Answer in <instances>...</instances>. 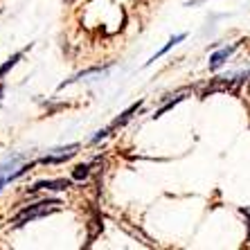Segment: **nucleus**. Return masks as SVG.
I'll use <instances>...</instances> for the list:
<instances>
[{
    "label": "nucleus",
    "instance_id": "f257e3e1",
    "mask_svg": "<svg viewBox=\"0 0 250 250\" xmlns=\"http://www.w3.org/2000/svg\"><path fill=\"white\" fill-rule=\"evenodd\" d=\"M61 205L63 203L57 201V198H47V201H39V203H34V205H27V208H23L16 216H14L12 226L21 228L23 223H29V221H34V219H41V216L52 214V212H57Z\"/></svg>",
    "mask_w": 250,
    "mask_h": 250
},
{
    "label": "nucleus",
    "instance_id": "f03ea898",
    "mask_svg": "<svg viewBox=\"0 0 250 250\" xmlns=\"http://www.w3.org/2000/svg\"><path fill=\"white\" fill-rule=\"evenodd\" d=\"M77 149H79V145H70V146H63V149H54V153H47V156L43 158L41 163H45V165L65 163V160H70V158L75 156Z\"/></svg>",
    "mask_w": 250,
    "mask_h": 250
},
{
    "label": "nucleus",
    "instance_id": "7ed1b4c3",
    "mask_svg": "<svg viewBox=\"0 0 250 250\" xmlns=\"http://www.w3.org/2000/svg\"><path fill=\"white\" fill-rule=\"evenodd\" d=\"M234 50H237V43H234V45H230V47H223V50H219V52L212 54V57H209V70L221 68L228 59H230V54H232Z\"/></svg>",
    "mask_w": 250,
    "mask_h": 250
},
{
    "label": "nucleus",
    "instance_id": "20e7f679",
    "mask_svg": "<svg viewBox=\"0 0 250 250\" xmlns=\"http://www.w3.org/2000/svg\"><path fill=\"white\" fill-rule=\"evenodd\" d=\"M72 185L70 181H65V178H59V181H41L36 183L34 187H32V192H39V189H68V187Z\"/></svg>",
    "mask_w": 250,
    "mask_h": 250
},
{
    "label": "nucleus",
    "instance_id": "39448f33",
    "mask_svg": "<svg viewBox=\"0 0 250 250\" xmlns=\"http://www.w3.org/2000/svg\"><path fill=\"white\" fill-rule=\"evenodd\" d=\"M189 93H192L189 88H183V90H178V93L174 95V99H169V102L163 106V108H160V111H156V115H153V117H160V115H165V113H167V111H171V108H174V106L178 104V102H183V99H185Z\"/></svg>",
    "mask_w": 250,
    "mask_h": 250
},
{
    "label": "nucleus",
    "instance_id": "423d86ee",
    "mask_svg": "<svg viewBox=\"0 0 250 250\" xmlns=\"http://www.w3.org/2000/svg\"><path fill=\"white\" fill-rule=\"evenodd\" d=\"M140 106H142V102H135V104H133V106H131V108H126V111H124V113H122V115L117 117V120H113V122H111V124H108V128H111V131H113V128H117V126H124V124H126V122H128V120H131V117H133V113H135V111H138Z\"/></svg>",
    "mask_w": 250,
    "mask_h": 250
},
{
    "label": "nucleus",
    "instance_id": "0eeeda50",
    "mask_svg": "<svg viewBox=\"0 0 250 250\" xmlns=\"http://www.w3.org/2000/svg\"><path fill=\"white\" fill-rule=\"evenodd\" d=\"M185 36H187V34H176V36H171V39H169V41H167V45H165V47H163V50H160V52H156V54H153V57H151V59H149V61H146V65H151V63H153V61H158V59L163 57V54H167V52H169V50H171V47H174V45H176V43H181V41H185Z\"/></svg>",
    "mask_w": 250,
    "mask_h": 250
},
{
    "label": "nucleus",
    "instance_id": "6e6552de",
    "mask_svg": "<svg viewBox=\"0 0 250 250\" xmlns=\"http://www.w3.org/2000/svg\"><path fill=\"white\" fill-rule=\"evenodd\" d=\"M111 68V65H104V68H102V65H97V68H90V70H83V72H79V75H75L72 77V79H70V82H79V79H86V77H93V75H104L106 70ZM68 82V83H70Z\"/></svg>",
    "mask_w": 250,
    "mask_h": 250
},
{
    "label": "nucleus",
    "instance_id": "1a4fd4ad",
    "mask_svg": "<svg viewBox=\"0 0 250 250\" xmlns=\"http://www.w3.org/2000/svg\"><path fill=\"white\" fill-rule=\"evenodd\" d=\"M21 57H23V52H16V54H14L12 59H7V63L2 65V68H0V79H2V77H5L7 72H9V70H12L14 65L18 63V59H21Z\"/></svg>",
    "mask_w": 250,
    "mask_h": 250
},
{
    "label": "nucleus",
    "instance_id": "9d476101",
    "mask_svg": "<svg viewBox=\"0 0 250 250\" xmlns=\"http://www.w3.org/2000/svg\"><path fill=\"white\" fill-rule=\"evenodd\" d=\"M88 174H90V167H88V165H79V167H75V171H72V178H75V181H83V178H88Z\"/></svg>",
    "mask_w": 250,
    "mask_h": 250
},
{
    "label": "nucleus",
    "instance_id": "9b49d317",
    "mask_svg": "<svg viewBox=\"0 0 250 250\" xmlns=\"http://www.w3.org/2000/svg\"><path fill=\"white\" fill-rule=\"evenodd\" d=\"M108 133H111V128H108V126H106V128H102V131H99V133L93 138V142H99V140H102V138H106V135H108Z\"/></svg>",
    "mask_w": 250,
    "mask_h": 250
},
{
    "label": "nucleus",
    "instance_id": "f8f14e48",
    "mask_svg": "<svg viewBox=\"0 0 250 250\" xmlns=\"http://www.w3.org/2000/svg\"><path fill=\"white\" fill-rule=\"evenodd\" d=\"M241 212H244V214H246V216H248V219H250V208H244V209H241Z\"/></svg>",
    "mask_w": 250,
    "mask_h": 250
},
{
    "label": "nucleus",
    "instance_id": "ddd939ff",
    "mask_svg": "<svg viewBox=\"0 0 250 250\" xmlns=\"http://www.w3.org/2000/svg\"><path fill=\"white\" fill-rule=\"evenodd\" d=\"M5 185V178H2V174H0V187Z\"/></svg>",
    "mask_w": 250,
    "mask_h": 250
},
{
    "label": "nucleus",
    "instance_id": "4468645a",
    "mask_svg": "<svg viewBox=\"0 0 250 250\" xmlns=\"http://www.w3.org/2000/svg\"><path fill=\"white\" fill-rule=\"evenodd\" d=\"M2 90H5V88H2V86H0V95H2Z\"/></svg>",
    "mask_w": 250,
    "mask_h": 250
},
{
    "label": "nucleus",
    "instance_id": "2eb2a0df",
    "mask_svg": "<svg viewBox=\"0 0 250 250\" xmlns=\"http://www.w3.org/2000/svg\"><path fill=\"white\" fill-rule=\"evenodd\" d=\"M65 2H72V0H65Z\"/></svg>",
    "mask_w": 250,
    "mask_h": 250
}]
</instances>
